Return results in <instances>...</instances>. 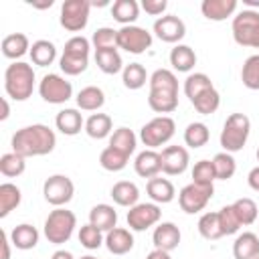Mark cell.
<instances>
[{
    "label": "cell",
    "mask_w": 259,
    "mask_h": 259,
    "mask_svg": "<svg viewBox=\"0 0 259 259\" xmlns=\"http://www.w3.org/2000/svg\"><path fill=\"white\" fill-rule=\"evenodd\" d=\"M55 146H57V136L45 123H32V125L20 127L12 136V152L20 154L22 158L51 154Z\"/></svg>",
    "instance_id": "cell-1"
},
{
    "label": "cell",
    "mask_w": 259,
    "mask_h": 259,
    "mask_svg": "<svg viewBox=\"0 0 259 259\" xmlns=\"http://www.w3.org/2000/svg\"><path fill=\"white\" fill-rule=\"evenodd\" d=\"M148 105L156 113H172L178 107V79L170 69H156L150 75Z\"/></svg>",
    "instance_id": "cell-2"
},
{
    "label": "cell",
    "mask_w": 259,
    "mask_h": 259,
    "mask_svg": "<svg viewBox=\"0 0 259 259\" xmlns=\"http://www.w3.org/2000/svg\"><path fill=\"white\" fill-rule=\"evenodd\" d=\"M6 95L14 101H26L34 91V69L28 63L14 61L4 71Z\"/></svg>",
    "instance_id": "cell-3"
},
{
    "label": "cell",
    "mask_w": 259,
    "mask_h": 259,
    "mask_svg": "<svg viewBox=\"0 0 259 259\" xmlns=\"http://www.w3.org/2000/svg\"><path fill=\"white\" fill-rule=\"evenodd\" d=\"M251 134V119L245 113H231L221 130V146L225 152H241Z\"/></svg>",
    "instance_id": "cell-4"
},
{
    "label": "cell",
    "mask_w": 259,
    "mask_h": 259,
    "mask_svg": "<svg viewBox=\"0 0 259 259\" xmlns=\"http://www.w3.org/2000/svg\"><path fill=\"white\" fill-rule=\"evenodd\" d=\"M77 227V217L73 214V210H67V208H55L49 212L47 221H45V237L49 243H55V245H63L71 239L73 231Z\"/></svg>",
    "instance_id": "cell-5"
},
{
    "label": "cell",
    "mask_w": 259,
    "mask_h": 259,
    "mask_svg": "<svg viewBox=\"0 0 259 259\" xmlns=\"http://www.w3.org/2000/svg\"><path fill=\"white\" fill-rule=\"evenodd\" d=\"M233 38L241 47L259 49V12L257 10H241L233 16Z\"/></svg>",
    "instance_id": "cell-6"
},
{
    "label": "cell",
    "mask_w": 259,
    "mask_h": 259,
    "mask_svg": "<svg viewBox=\"0 0 259 259\" xmlns=\"http://www.w3.org/2000/svg\"><path fill=\"white\" fill-rule=\"evenodd\" d=\"M174 132H176L174 119L168 117V115H158V117H154V119H150L148 123L142 125L140 140L148 150H154V148H160V146L168 144L172 140Z\"/></svg>",
    "instance_id": "cell-7"
},
{
    "label": "cell",
    "mask_w": 259,
    "mask_h": 259,
    "mask_svg": "<svg viewBox=\"0 0 259 259\" xmlns=\"http://www.w3.org/2000/svg\"><path fill=\"white\" fill-rule=\"evenodd\" d=\"M89 0H65L61 6V26L69 32H79L89 22Z\"/></svg>",
    "instance_id": "cell-8"
},
{
    "label": "cell",
    "mask_w": 259,
    "mask_h": 259,
    "mask_svg": "<svg viewBox=\"0 0 259 259\" xmlns=\"http://www.w3.org/2000/svg\"><path fill=\"white\" fill-rule=\"evenodd\" d=\"M212 194H214V186L190 182L178 192V204L186 214H194V212H200L208 204Z\"/></svg>",
    "instance_id": "cell-9"
},
{
    "label": "cell",
    "mask_w": 259,
    "mask_h": 259,
    "mask_svg": "<svg viewBox=\"0 0 259 259\" xmlns=\"http://www.w3.org/2000/svg\"><path fill=\"white\" fill-rule=\"evenodd\" d=\"M38 93L47 103L61 105V103H65V101H69L73 97V87L65 77H61L57 73H49V75H45L40 79Z\"/></svg>",
    "instance_id": "cell-10"
},
{
    "label": "cell",
    "mask_w": 259,
    "mask_h": 259,
    "mask_svg": "<svg viewBox=\"0 0 259 259\" xmlns=\"http://www.w3.org/2000/svg\"><path fill=\"white\" fill-rule=\"evenodd\" d=\"M152 47V32L142 26L130 24L117 30V49H123L132 55H142Z\"/></svg>",
    "instance_id": "cell-11"
},
{
    "label": "cell",
    "mask_w": 259,
    "mask_h": 259,
    "mask_svg": "<svg viewBox=\"0 0 259 259\" xmlns=\"http://www.w3.org/2000/svg\"><path fill=\"white\" fill-rule=\"evenodd\" d=\"M42 194H45V200L53 206H65L67 202H71L73 194H75V186L71 182L69 176L65 174H53L45 180L42 184Z\"/></svg>",
    "instance_id": "cell-12"
},
{
    "label": "cell",
    "mask_w": 259,
    "mask_h": 259,
    "mask_svg": "<svg viewBox=\"0 0 259 259\" xmlns=\"http://www.w3.org/2000/svg\"><path fill=\"white\" fill-rule=\"evenodd\" d=\"M162 217V210L156 202H138L127 210V227L132 231H146L154 227Z\"/></svg>",
    "instance_id": "cell-13"
},
{
    "label": "cell",
    "mask_w": 259,
    "mask_h": 259,
    "mask_svg": "<svg viewBox=\"0 0 259 259\" xmlns=\"http://www.w3.org/2000/svg\"><path fill=\"white\" fill-rule=\"evenodd\" d=\"M160 160H162V172L168 176H178L188 168V150L184 146H166L160 152Z\"/></svg>",
    "instance_id": "cell-14"
},
{
    "label": "cell",
    "mask_w": 259,
    "mask_h": 259,
    "mask_svg": "<svg viewBox=\"0 0 259 259\" xmlns=\"http://www.w3.org/2000/svg\"><path fill=\"white\" fill-rule=\"evenodd\" d=\"M154 32L164 42H178L186 34L184 22L174 14H164L154 22Z\"/></svg>",
    "instance_id": "cell-15"
},
{
    "label": "cell",
    "mask_w": 259,
    "mask_h": 259,
    "mask_svg": "<svg viewBox=\"0 0 259 259\" xmlns=\"http://www.w3.org/2000/svg\"><path fill=\"white\" fill-rule=\"evenodd\" d=\"M152 241H154L156 249H162V251L170 253V251H174L180 245V229L174 223H160L154 229Z\"/></svg>",
    "instance_id": "cell-16"
},
{
    "label": "cell",
    "mask_w": 259,
    "mask_h": 259,
    "mask_svg": "<svg viewBox=\"0 0 259 259\" xmlns=\"http://www.w3.org/2000/svg\"><path fill=\"white\" fill-rule=\"evenodd\" d=\"M237 10V0H202L200 4V12L204 18L221 22L227 20L229 16H233Z\"/></svg>",
    "instance_id": "cell-17"
},
{
    "label": "cell",
    "mask_w": 259,
    "mask_h": 259,
    "mask_svg": "<svg viewBox=\"0 0 259 259\" xmlns=\"http://www.w3.org/2000/svg\"><path fill=\"white\" fill-rule=\"evenodd\" d=\"M134 168H136V174L142 176V178H154L162 172V160H160V154L156 150H144L136 156V162H134Z\"/></svg>",
    "instance_id": "cell-18"
},
{
    "label": "cell",
    "mask_w": 259,
    "mask_h": 259,
    "mask_svg": "<svg viewBox=\"0 0 259 259\" xmlns=\"http://www.w3.org/2000/svg\"><path fill=\"white\" fill-rule=\"evenodd\" d=\"M55 125L61 134L65 136H77L81 132V127H85V121H83V115L73 109V107H65L57 113L55 117Z\"/></svg>",
    "instance_id": "cell-19"
},
{
    "label": "cell",
    "mask_w": 259,
    "mask_h": 259,
    "mask_svg": "<svg viewBox=\"0 0 259 259\" xmlns=\"http://www.w3.org/2000/svg\"><path fill=\"white\" fill-rule=\"evenodd\" d=\"M146 192H148V196H150L156 204H168V202H172L174 196H176L174 184H172L168 178H160V176H154V178L148 180Z\"/></svg>",
    "instance_id": "cell-20"
},
{
    "label": "cell",
    "mask_w": 259,
    "mask_h": 259,
    "mask_svg": "<svg viewBox=\"0 0 259 259\" xmlns=\"http://www.w3.org/2000/svg\"><path fill=\"white\" fill-rule=\"evenodd\" d=\"M105 247L113 255H125L134 247V237H132V233L127 229L115 227L109 233H105Z\"/></svg>",
    "instance_id": "cell-21"
},
{
    "label": "cell",
    "mask_w": 259,
    "mask_h": 259,
    "mask_svg": "<svg viewBox=\"0 0 259 259\" xmlns=\"http://www.w3.org/2000/svg\"><path fill=\"white\" fill-rule=\"evenodd\" d=\"M89 223L97 227L103 233H109L111 229L117 227V212L111 204H95L89 210Z\"/></svg>",
    "instance_id": "cell-22"
},
{
    "label": "cell",
    "mask_w": 259,
    "mask_h": 259,
    "mask_svg": "<svg viewBox=\"0 0 259 259\" xmlns=\"http://www.w3.org/2000/svg\"><path fill=\"white\" fill-rule=\"evenodd\" d=\"M235 259H257L259 257V235L255 233H241L233 243Z\"/></svg>",
    "instance_id": "cell-23"
},
{
    "label": "cell",
    "mask_w": 259,
    "mask_h": 259,
    "mask_svg": "<svg viewBox=\"0 0 259 259\" xmlns=\"http://www.w3.org/2000/svg\"><path fill=\"white\" fill-rule=\"evenodd\" d=\"M0 47H2V55L6 59H12V61H16V59L24 57L26 53H30L28 36L22 34V32H12V34L4 36Z\"/></svg>",
    "instance_id": "cell-24"
},
{
    "label": "cell",
    "mask_w": 259,
    "mask_h": 259,
    "mask_svg": "<svg viewBox=\"0 0 259 259\" xmlns=\"http://www.w3.org/2000/svg\"><path fill=\"white\" fill-rule=\"evenodd\" d=\"M10 243H12L16 249H20V251L34 249L36 243H38V231H36V227L28 225V223L16 225V227L10 231Z\"/></svg>",
    "instance_id": "cell-25"
},
{
    "label": "cell",
    "mask_w": 259,
    "mask_h": 259,
    "mask_svg": "<svg viewBox=\"0 0 259 259\" xmlns=\"http://www.w3.org/2000/svg\"><path fill=\"white\" fill-rule=\"evenodd\" d=\"M111 198L115 204L119 206H136L138 204V198H140V188L130 182V180H119L113 184L111 188Z\"/></svg>",
    "instance_id": "cell-26"
},
{
    "label": "cell",
    "mask_w": 259,
    "mask_h": 259,
    "mask_svg": "<svg viewBox=\"0 0 259 259\" xmlns=\"http://www.w3.org/2000/svg\"><path fill=\"white\" fill-rule=\"evenodd\" d=\"M170 65L178 73H188L196 65V53L188 45H176L170 51Z\"/></svg>",
    "instance_id": "cell-27"
},
{
    "label": "cell",
    "mask_w": 259,
    "mask_h": 259,
    "mask_svg": "<svg viewBox=\"0 0 259 259\" xmlns=\"http://www.w3.org/2000/svg\"><path fill=\"white\" fill-rule=\"evenodd\" d=\"M111 16L123 26H130L140 16V4L136 0H115L111 4Z\"/></svg>",
    "instance_id": "cell-28"
},
{
    "label": "cell",
    "mask_w": 259,
    "mask_h": 259,
    "mask_svg": "<svg viewBox=\"0 0 259 259\" xmlns=\"http://www.w3.org/2000/svg\"><path fill=\"white\" fill-rule=\"evenodd\" d=\"M77 107L83 109V111H97L103 107L105 103V93L95 87V85H89V87H83L79 93H77Z\"/></svg>",
    "instance_id": "cell-29"
},
{
    "label": "cell",
    "mask_w": 259,
    "mask_h": 259,
    "mask_svg": "<svg viewBox=\"0 0 259 259\" xmlns=\"http://www.w3.org/2000/svg\"><path fill=\"white\" fill-rule=\"evenodd\" d=\"M28 55H30V61H32L34 65H38V67H49V65H53L55 59H57V47H55L51 40L40 38V40H34V42H32Z\"/></svg>",
    "instance_id": "cell-30"
},
{
    "label": "cell",
    "mask_w": 259,
    "mask_h": 259,
    "mask_svg": "<svg viewBox=\"0 0 259 259\" xmlns=\"http://www.w3.org/2000/svg\"><path fill=\"white\" fill-rule=\"evenodd\" d=\"M111 127H113V121L107 113H93L87 117L85 121V132L89 138L93 140H103L111 134Z\"/></svg>",
    "instance_id": "cell-31"
},
{
    "label": "cell",
    "mask_w": 259,
    "mask_h": 259,
    "mask_svg": "<svg viewBox=\"0 0 259 259\" xmlns=\"http://www.w3.org/2000/svg\"><path fill=\"white\" fill-rule=\"evenodd\" d=\"M95 63H97L99 71H103L105 75H115L123 69V61H121V55L117 53V49L95 51Z\"/></svg>",
    "instance_id": "cell-32"
},
{
    "label": "cell",
    "mask_w": 259,
    "mask_h": 259,
    "mask_svg": "<svg viewBox=\"0 0 259 259\" xmlns=\"http://www.w3.org/2000/svg\"><path fill=\"white\" fill-rule=\"evenodd\" d=\"M22 200V194H20V188L12 182H4L0 184V217H8Z\"/></svg>",
    "instance_id": "cell-33"
},
{
    "label": "cell",
    "mask_w": 259,
    "mask_h": 259,
    "mask_svg": "<svg viewBox=\"0 0 259 259\" xmlns=\"http://www.w3.org/2000/svg\"><path fill=\"white\" fill-rule=\"evenodd\" d=\"M127 160H130V156L123 154V152H119V150L113 148V146H107V148L99 154V164H101V168L107 170V172H119V170H123V168L127 166Z\"/></svg>",
    "instance_id": "cell-34"
},
{
    "label": "cell",
    "mask_w": 259,
    "mask_h": 259,
    "mask_svg": "<svg viewBox=\"0 0 259 259\" xmlns=\"http://www.w3.org/2000/svg\"><path fill=\"white\" fill-rule=\"evenodd\" d=\"M121 81L127 89H142L146 85V81H150V77L142 63H130L121 71Z\"/></svg>",
    "instance_id": "cell-35"
},
{
    "label": "cell",
    "mask_w": 259,
    "mask_h": 259,
    "mask_svg": "<svg viewBox=\"0 0 259 259\" xmlns=\"http://www.w3.org/2000/svg\"><path fill=\"white\" fill-rule=\"evenodd\" d=\"M198 233L206 239V241H217L223 235V229H221V223H219V212L210 210V212H204L200 219H198Z\"/></svg>",
    "instance_id": "cell-36"
},
{
    "label": "cell",
    "mask_w": 259,
    "mask_h": 259,
    "mask_svg": "<svg viewBox=\"0 0 259 259\" xmlns=\"http://www.w3.org/2000/svg\"><path fill=\"white\" fill-rule=\"evenodd\" d=\"M208 138H210V132H208L206 123H202V121H192L184 130V144L190 146V148H202V146H206Z\"/></svg>",
    "instance_id": "cell-37"
},
{
    "label": "cell",
    "mask_w": 259,
    "mask_h": 259,
    "mask_svg": "<svg viewBox=\"0 0 259 259\" xmlns=\"http://www.w3.org/2000/svg\"><path fill=\"white\" fill-rule=\"evenodd\" d=\"M136 142H138V138H136V134H134L130 127H117V130L109 136V146L117 148L119 152H123V154H127V156L134 154Z\"/></svg>",
    "instance_id": "cell-38"
},
{
    "label": "cell",
    "mask_w": 259,
    "mask_h": 259,
    "mask_svg": "<svg viewBox=\"0 0 259 259\" xmlns=\"http://www.w3.org/2000/svg\"><path fill=\"white\" fill-rule=\"evenodd\" d=\"M233 210H235V214H237L241 227L253 225V223L257 221V212H259L257 202H255L253 198H247V196L235 200V202H233Z\"/></svg>",
    "instance_id": "cell-39"
},
{
    "label": "cell",
    "mask_w": 259,
    "mask_h": 259,
    "mask_svg": "<svg viewBox=\"0 0 259 259\" xmlns=\"http://www.w3.org/2000/svg\"><path fill=\"white\" fill-rule=\"evenodd\" d=\"M210 87H212V81H210V77L204 75V73H192V75H188L186 81H184V93H186V97L190 99V103H192L200 93H204V91L210 89Z\"/></svg>",
    "instance_id": "cell-40"
},
{
    "label": "cell",
    "mask_w": 259,
    "mask_h": 259,
    "mask_svg": "<svg viewBox=\"0 0 259 259\" xmlns=\"http://www.w3.org/2000/svg\"><path fill=\"white\" fill-rule=\"evenodd\" d=\"M241 81L251 91L259 89V55H251L245 59L241 69Z\"/></svg>",
    "instance_id": "cell-41"
},
{
    "label": "cell",
    "mask_w": 259,
    "mask_h": 259,
    "mask_svg": "<svg viewBox=\"0 0 259 259\" xmlns=\"http://www.w3.org/2000/svg\"><path fill=\"white\" fill-rule=\"evenodd\" d=\"M192 105H194V109H196L198 113L210 115V113H214V111L219 109V105H221V95H219V91H217L214 87H210V89H206L204 93H200V95L192 101Z\"/></svg>",
    "instance_id": "cell-42"
},
{
    "label": "cell",
    "mask_w": 259,
    "mask_h": 259,
    "mask_svg": "<svg viewBox=\"0 0 259 259\" xmlns=\"http://www.w3.org/2000/svg\"><path fill=\"white\" fill-rule=\"evenodd\" d=\"M212 166H214V174L219 180H229L237 172V162H235L233 154H229V152H219L212 158Z\"/></svg>",
    "instance_id": "cell-43"
},
{
    "label": "cell",
    "mask_w": 259,
    "mask_h": 259,
    "mask_svg": "<svg viewBox=\"0 0 259 259\" xmlns=\"http://www.w3.org/2000/svg\"><path fill=\"white\" fill-rule=\"evenodd\" d=\"M24 160H26V158H22V156L16 154V152L4 154V156L0 158V172H2L4 176H8V178L20 176V174L24 172V168H26V162H24Z\"/></svg>",
    "instance_id": "cell-44"
},
{
    "label": "cell",
    "mask_w": 259,
    "mask_h": 259,
    "mask_svg": "<svg viewBox=\"0 0 259 259\" xmlns=\"http://www.w3.org/2000/svg\"><path fill=\"white\" fill-rule=\"evenodd\" d=\"M89 65V57H79V55H69V53H63L61 59H59V67L65 75H81Z\"/></svg>",
    "instance_id": "cell-45"
},
{
    "label": "cell",
    "mask_w": 259,
    "mask_h": 259,
    "mask_svg": "<svg viewBox=\"0 0 259 259\" xmlns=\"http://www.w3.org/2000/svg\"><path fill=\"white\" fill-rule=\"evenodd\" d=\"M93 49L95 51H105V49H117V30L109 26H101L93 32L91 36Z\"/></svg>",
    "instance_id": "cell-46"
},
{
    "label": "cell",
    "mask_w": 259,
    "mask_h": 259,
    "mask_svg": "<svg viewBox=\"0 0 259 259\" xmlns=\"http://www.w3.org/2000/svg\"><path fill=\"white\" fill-rule=\"evenodd\" d=\"M79 243H81L85 249H89V251L99 249V247L105 243L103 231H99L97 227H93L91 223H87V225H83V227L79 229Z\"/></svg>",
    "instance_id": "cell-47"
},
{
    "label": "cell",
    "mask_w": 259,
    "mask_h": 259,
    "mask_svg": "<svg viewBox=\"0 0 259 259\" xmlns=\"http://www.w3.org/2000/svg\"><path fill=\"white\" fill-rule=\"evenodd\" d=\"M214 180H217V174H214L212 160H198L194 164V168H192V182L204 184V186H212Z\"/></svg>",
    "instance_id": "cell-48"
},
{
    "label": "cell",
    "mask_w": 259,
    "mask_h": 259,
    "mask_svg": "<svg viewBox=\"0 0 259 259\" xmlns=\"http://www.w3.org/2000/svg\"><path fill=\"white\" fill-rule=\"evenodd\" d=\"M217 212H219V223H221L223 235H235L241 229V223H239V219L233 210V204H227Z\"/></svg>",
    "instance_id": "cell-49"
},
{
    "label": "cell",
    "mask_w": 259,
    "mask_h": 259,
    "mask_svg": "<svg viewBox=\"0 0 259 259\" xmlns=\"http://www.w3.org/2000/svg\"><path fill=\"white\" fill-rule=\"evenodd\" d=\"M89 49H91V42L85 38V36H73L65 42V49L63 53H69V55H79V57H89Z\"/></svg>",
    "instance_id": "cell-50"
},
{
    "label": "cell",
    "mask_w": 259,
    "mask_h": 259,
    "mask_svg": "<svg viewBox=\"0 0 259 259\" xmlns=\"http://www.w3.org/2000/svg\"><path fill=\"white\" fill-rule=\"evenodd\" d=\"M166 6H168L166 0H142V8L152 16H160L166 10Z\"/></svg>",
    "instance_id": "cell-51"
},
{
    "label": "cell",
    "mask_w": 259,
    "mask_h": 259,
    "mask_svg": "<svg viewBox=\"0 0 259 259\" xmlns=\"http://www.w3.org/2000/svg\"><path fill=\"white\" fill-rule=\"evenodd\" d=\"M247 182H249V186H251L255 192H259V166H255V168L249 172Z\"/></svg>",
    "instance_id": "cell-52"
},
{
    "label": "cell",
    "mask_w": 259,
    "mask_h": 259,
    "mask_svg": "<svg viewBox=\"0 0 259 259\" xmlns=\"http://www.w3.org/2000/svg\"><path fill=\"white\" fill-rule=\"evenodd\" d=\"M0 243H2V259H10V241L6 231H0Z\"/></svg>",
    "instance_id": "cell-53"
},
{
    "label": "cell",
    "mask_w": 259,
    "mask_h": 259,
    "mask_svg": "<svg viewBox=\"0 0 259 259\" xmlns=\"http://www.w3.org/2000/svg\"><path fill=\"white\" fill-rule=\"evenodd\" d=\"M146 259H172L168 251H162V249H154L152 253H148Z\"/></svg>",
    "instance_id": "cell-54"
},
{
    "label": "cell",
    "mask_w": 259,
    "mask_h": 259,
    "mask_svg": "<svg viewBox=\"0 0 259 259\" xmlns=\"http://www.w3.org/2000/svg\"><path fill=\"white\" fill-rule=\"evenodd\" d=\"M51 259H73V255H71L69 251H65V249H61V251H55Z\"/></svg>",
    "instance_id": "cell-55"
},
{
    "label": "cell",
    "mask_w": 259,
    "mask_h": 259,
    "mask_svg": "<svg viewBox=\"0 0 259 259\" xmlns=\"http://www.w3.org/2000/svg\"><path fill=\"white\" fill-rule=\"evenodd\" d=\"M8 113H10L8 101H6V99H2V113H0V119H6V117H8Z\"/></svg>",
    "instance_id": "cell-56"
},
{
    "label": "cell",
    "mask_w": 259,
    "mask_h": 259,
    "mask_svg": "<svg viewBox=\"0 0 259 259\" xmlns=\"http://www.w3.org/2000/svg\"><path fill=\"white\" fill-rule=\"evenodd\" d=\"M34 8H51L53 6V0H45V2H30Z\"/></svg>",
    "instance_id": "cell-57"
},
{
    "label": "cell",
    "mask_w": 259,
    "mask_h": 259,
    "mask_svg": "<svg viewBox=\"0 0 259 259\" xmlns=\"http://www.w3.org/2000/svg\"><path fill=\"white\" fill-rule=\"evenodd\" d=\"M107 4H109L107 0H99V2H97V0H93V2H91V6H107Z\"/></svg>",
    "instance_id": "cell-58"
},
{
    "label": "cell",
    "mask_w": 259,
    "mask_h": 259,
    "mask_svg": "<svg viewBox=\"0 0 259 259\" xmlns=\"http://www.w3.org/2000/svg\"><path fill=\"white\" fill-rule=\"evenodd\" d=\"M247 6H259V0H243Z\"/></svg>",
    "instance_id": "cell-59"
},
{
    "label": "cell",
    "mask_w": 259,
    "mask_h": 259,
    "mask_svg": "<svg viewBox=\"0 0 259 259\" xmlns=\"http://www.w3.org/2000/svg\"><path fill=\"white\" fill-rule=\"evenodd\" d=\"M81 259H97V257H93V255H83Z\"/></svg>",
    "instance_id": "cell-60"
},
{
    "label": "cell",
    "mask_w": 259,
    "mask_h": 259,
    "mask_svg": "<svg viewBox=\"0 0 259 259\" xmlns=\"http://www.w3.org/2000/svg\"><path fill=\"white\" fill-rule=\"evenodd\" d=\"M257 162H259V148H257Z\"/></svg>",
    "instance_id": "cell-61"
},
{
    "label": "cell",
    "mask_w": 259,
    "mask_h": 259,
    "mask_svg": "<svg viewBox=\"0 0 259 259\" xmlns=\"http://www.w3.org/2000/svg\"><path fill=\"white\" fill-rule=\"evenodd\" d=\"M257 259H259V257H257Z\"/></svg>",
    "instance_id": "cell-62"
}]
</instances>
